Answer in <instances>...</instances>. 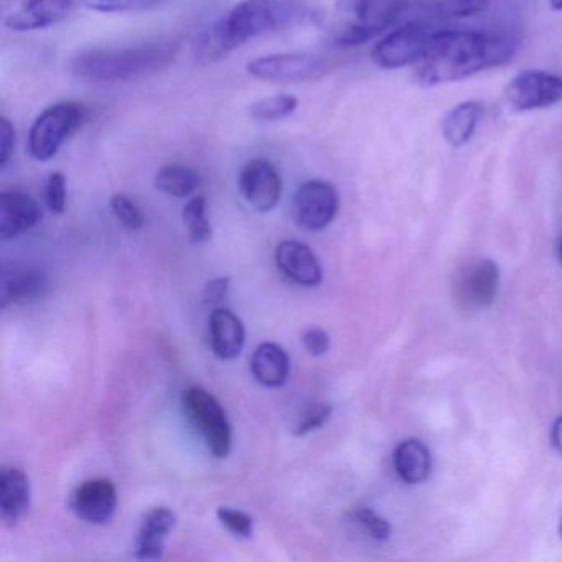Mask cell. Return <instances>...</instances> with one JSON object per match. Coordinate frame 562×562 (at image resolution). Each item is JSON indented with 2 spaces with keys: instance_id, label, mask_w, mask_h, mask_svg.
<instances>
[{
  "instance_id": "1",
  "label": "cell",
  "mask_w": 562,
  "mask_h": 562,
  "mask_svg": "<svg viewBox=\"0 0 562 562\" xmlns=\"http://www.w3.org/2000/svg\"><path fill=\"white\" fill-rule=\"evenodd\" d=\"M518 47L519 38L506 32H432L423 57L414 65V81L419 87L436 88L467 80L508 64Z\"/></svg>"
},
{
  "instance_id": "2",
  "label": "cell",
  "mask_w": 562,
  "mask_h": 562,
  "mask_svg": "<svg viewBox=\"0 0 562 562\" xmlns=\"http://www.w3.org/2000/svg\"><path fill=\"white\" fill-rule=\"evenodd\" d=\"M305 18L307 9L292 0H241L203 32L196 44V61L216 64L248 42L284 31Z\"/></svg>"
},
{
  "instance_id": "3",
  "label": "cell",
  "mask_w": 562,
  "mask_h": 562,
  "mask_svg": "<svg viewBox=\"0 0 562 562\" xmlns=\"http://www.w3.org/2000/svg\"><path fill=\"white\" fill-rule=\"evenodd\" d=\"M179 54L180 44L173 41L90 48L71 58L70 70L93 83H130L162 74L176 64Z\"/></svg>"
},
{
  "instance_id": "4",
  "label": "cell",
  "mask_w": 562,
  "mask_h": 562,
  "mask_svg": "<svg viewBox=\"0 0 562 562\" xmlns=\"http://www.w3.org/2000/svg\"><path fill=\"white\" fill-rule=\"evenodd\" d=\"M419 0H335L334 38L340 47H358L397 27Z\"/></svg>"
},
{
  "instance_id": "5",
  "label": "cell",
  "mask_w": 562,
  "mask_h": 562,
  "mask_svg": "<svg viewBox=\"0 0 562 562\" xmlns=\"http://www.w3.org/2000/svg\"><path fill=\"white\" fill-rule=\"evenodd\" d=\"M87 121V108L75 101H61L42 111L29 131V156L37 162H50L64 144L81 130Z\"/></svg>"
},
{
  "instance_id": "6",
  "label": "cell",
  "mask_w": 562,
  "mask_h": 562,
  "mask_svg": "<svg viewBox=\"0 0 562 562\" xmlns=\"http://www.w3.org/2000/svg\"><path fill=\"white\" fill-rule=\"evenodd\" d=\"M183 411L192 426L202 434L206 447L216 459L232 452V426L225 409L213 394L199 386H190L182 394Z\"/></svg>"
},
{
  "instance_id": "7",
  "label": "cell",
  "mask_w": 562,
  "mask_h": 562,
  "mask_svg": "<svg viewBox=\"0 0 562 562\" xmlns=\"http://www.w3.org/2000/svg\"><path fill=\"white\" fill-rule=\"evenodd\" d=\"M246 71L256 80L268 83L301 85L324 78L328 64L318 55L272 54L249 61Z\"/></svg>"
},
{
  "instance_id": "8",
  "label": "cell",
  "mask_w": 562,
  "mask_h": 562,
  "mask_svg": "<svg viewBox=\"0 0 562 562\" xmlns=\"http://www.w3.org/2000/svg\"><path fill=\"white\" fill-rule=\"evenodd\" d=\"M75 0H0V22L11 32H35L60 24Z\"/></svg>"
},
{
  "instance_id": "9",
  "label": "cell",
  "mask_w": 562,
  "mask_h": 562,
  "mask_svg": "<svg viewBox=\"0 0 562 562\" xmlns=\"http://www.w3.org/2000/svg\"><path fill=\"white\" fill-rule=\"evenodd\" d=\"M429 37L430 32L426 25L419 22H404L374 45L371 60L383 70L411 67L423 57Z\"/></svg>"
},
{
  "instance_id": "10",
  "label": "cell",
  "mask_w": 562,
  "mask_h": 562,
  "mask_svg": "<svg viewBox=\"0 0 562 562\" xmlns=\"http://www.w3.org/2000/svg\"><path fill=\"white\" fill-rule=\"evenodd\" d=\"M506 103L516 113L546 110L562 101V78L541 70H525L505 88Z\"/></svg>"
},
{
  "instance_id": "11",
  "label": "cell",
  "mask_w": 562,
  "mask_h": 562,
  "mask_svg": "<svg viewBox=\"0 0 562 562\" xmlns=\"http://www.w3.org/2000/svg\"><path fill=\"white\" fill-rule=\"evenodd\" d=\"M340 209V195L330 182L308 180L295 192L292 203L294 222L307 232L327 228Z\"/></svg>"
},
{
  "instance_id": "12",
  "label": "cell",
  "mask_w": 562,
  "mask_h": 562,
  "mask_svg": "<svg viewBox=\"0 0 562 562\" xmlns=\"http://www.w3.org/2000/svg\"><path fill=\"white\" fill-rule=\"evenodd\" d=\"M238 189L256 212H272L281 202L282 177L268 159H252L239 172Z\"/></svg>"
},
{
  "instance_id": "13",
  "label": "cell",
  "mask_w": 562,
  "mask_h": 562,
  "mask_svg": "<svg viewBox=\"0 0 562 562\" xmlns=\"http://www.w3.org/2000/svg\"><path fill=\"white\" fill-rule=\"evenodd\" d=\"M75 515L91 525L111 521L117 506L116 486L108 479L87 480L70 498Z\"/></svg>"
},
{
  "instance_id": "14",
  "label": "cell",
  "mask_w": 562,
  "mask_h": 562,
  "mask_svg": "<svg viewBox=\"0 0 562 562\" xmlns=\"http://www.w3.org/2000/svg\"><path fill=\"white\" fill-rule=\"evenodd\" d=\"M276 265L285 278L304 288H317L324 278L321 262L304 243L285 239L276 249Z\"/></svg>"
},
{
  "instance_id": "15",
  "label": "cell",
  "mask_w": 562,
  "mask_h": 562,
  "mask_svg": "<svg viewBox=\"0 0 562 562\" xmlns=\"http://www.w3.org/2000/svg\"><path fill=\"white\" fill-rule=\"evenodd\" d=\"M499 271L496 262L480 259L463 272L457 284L459 299L469 308H485L495 301L498 291Z\"/></svg>"
},
{
  "instance_id": "16",
  "label": "cell",
  "mask_w": 562,
  "mask_h": 562,
  "mask_svg": "<svg viewBox=\"0 0 562 562\" xmlns=\"http://www.w3.org/2000/svg\"><path fill=\"white\" fill-rule=\"evenodd\" d=\"M42 210L31 195L18 190L0 193V238L11 239L34 228Z\"/></svg>"
},
{
  "instance_id": "17",
  "label": "cell",
  "mask_w": 562,
  "mask_h": 562,
  "mask_svg": "<svg viewBox=\"0 0 562 562\" xmlns=\"http://www.w3.org/2000/svg\"><path fill=\"white\" fill-rule=\"evenodd\" d=\"M47 276L42 269L32 266H11L2 272L0 302L2 307L11 304H25L35 301L47 292Z\"/></svg>"
},
{
  "instance_id": "18",
  "label": "cell",
  "mask_w": 562,
  "mask_h": 562,
  "mask_svg": "<svg viewBox=\"0 0 562 562\" xmlns=\"http://www.w3.org/2000/svg\"><path fill=\"white\" fill-rule=\"evenodd\" d=\"M210 345L222 360H233L241 353L246 344V330L241 318L229 308L216 307L209 321Z\"/></svg>"
},
{
  "instance_id": "19",
  "label": "cell",
  "mask_w": 562,
  "mask_h": 562,
  "mask_svg": "<svg viewBox=\"0 0 562 562\" xmlns=\"http://www.w3.org/2000/svg\"><path fill=\"white\" fill-rule=\"evenodd\" d=\"M31 508V480L19 467H4L0 472V512L8 525H18Z\"/></svg>"
},
{
  "instance_id": "20",
  "label": "cell",
  "mask_w": 562,
  "mask_h": 562,
  "mask_svg": "<svg viewBox=\"0 0 562 562\" xmlns=\"http://www.w3.org/2000/svg\"><path fill=\"white\" fill-rule=\"evenodd\" d=\"M177 525V516L166 506L153 508L144 516L136 539V558L160 559L166 551V541Z\"/></svg>"
},
{
  "instance_id": "21",
  "label": "cell",
  "mask_w": 562,
  "mask_h": 562,
  "mask_svg": "<svg viewBox=\"0 0 562 562\" xmlns=\"http://www.w3.org/2000/svg\"><path fill=\"white\" fill-rule=\"evenodd\" d=\"M483 116V104L479 101H463L447 111L440 123V133L450 147L467 146L472 140Z\"/></svg>"
},
{
  "instance_id": "22",
  "label": "cell",
  "mask_w": 562,
  "mask_h": 562,
  "mask_svg": "<svg viewBox=\"0 0 562 562\" xmlns=\"http://www.w3.org/2000/svg\"><path fill=\"white\" fill-rule=\"evenodd\" d=\"M252 376L266 387L284 386L291 371V361L278 344H262L251 358Z\"/></svg>"
},
{
  "instance_id": "23",
  "label": "cell",
  "mask_w": 562,
  "mask_h": 562,
  "mask_svg": "<svg viewBox=\"0 0 562 562\" xmlns=\"http://www.w3.org/2000/svg\"><path fill=\"white\" fill-rule=\"evenodd\" d=\"M393 462L400 479L414 485L429 476L432 457L426 443L417 439H406L394 450Z\"/></svg>"
},
{
  "instance_id": "24",
  "label": "cell",
  "mask_w": 562,
  "mask_h": 562,
  "mask_svg": "<svg viewBox=\"0 0 562 562\" xmlns=\"http://www.w3.org/2000/svg\"><path fill=\"white\" fill-rule=\"evenodd\" d=\"M154 186L173 199H187L200 189L202 177L192 167L183 164H167L157 170Z\"/></svg>"
},
{
  "instance_id": "25",
  "label": "cell",
  "mask_w": 562,
  "mask_h": 562,
  "mask_svg": "<svg viewBox=\"0 0 562 562\" xmlns=\"http://www.w3.org/2000/svg\"><path fill=\"white\" fill-rule=\"evenodd\" d=\"M492 0H419V11L439 19H469L488 11Z\"/></svg>"
},
{
  "instance_id": "26",
  "label": "cell",
  "mask_w": 562,
  "mask_h": 562,
  "mask_svg": "<svg viewBox=\"0 0 562 562\" xmlns=\"http://www.w3.org/2000/svg\"><path fill=\"white\" fill-rule=\"evenodd\" d=\"M297 108V98L281 93L256 101L248 108V114L256 123H278L291 117Z\"/></svg>"
},
{
  "instance_id": "27",
  "label": "cell",
  "mask_w": 562,
  "mask_h": 562,
  "mask_svg": "<svg viewBox=\"0 0 562 562\" xmlns=\"http://www.w3.org/2000/svg\"><path fill=\"white\" fill-rule=\"evenodd\" d=\"M206 206L209 203H206L205 196L199 195L189 200L183 209V225H186L187 235L193 245H203L212 238V225L206 216Z\"/></svg>"
},
{
  "instance_id": "28",
  "label": "cell",
  "mask_w": 562,
  "mask_h": 562,
  "mask_svg": "<svg viewBox=\"0 0 562 562\" xmlns=\"http://www.w3.org/2000/svg\"><path fill=\"white\" fill-rule=\"evenodd\" d=\"M166 0H75L78 8L100 14H127V12L153 11Z\"/></svg>"
},
{
  "instance_id": "29",
  "label": "cell",
  "mask_w": 562,
  "mask_h": 562,
  "mask_svg": "<svg viewBox=\"0 0 562 562\" xmlns=\"http://www.w3.org/2000/svg\"><path fill=\"white\" fill-rule=\"evenodd\" d=\"M111 210H113V215L116 216L117 222L124 228L130 229V232H139L146 225V218H144L139 206L130 196L123 195V193L113 195V199H111Z\"/></svg>"
},
{
  "instance_id": "30",
  "label": "cell",
  "mask_w": 562,
  "mask_h": 562,
  "mask_svg": "<svg viewBox=\"0 0 562 562\" xmlns=\"http://www.w3.org/2000/svg\"><path fill=\"white\" fill-rule=\"evenodd\" d=\"M216 516H218L220 522L228 528V531H232L233 535L238 536V538H251L252 531H255V522H252L251 516L246 515L245 512L222 506L216 512Z\"/></svg>"
},
{
  "instance_id": "31",
  "label": "cell",
  "mask_w": 562,
  "mask_h": 562,
  "mask_svg": "<svg viewBox=\"0 0 562 562\" xmlns=\"http://www.w3.org/2000/svg\"><path fill=\"white\" fill-rule=\"evenodd\" d=\"M355 519H357L358 525L371 536V538L376 539V541H386L391 536V525L386 521V519L381 518L378 513H374L373 509L370 508H358L355 512Z\"/></svg>"
},
{
  "instance_id": "32",
  "label": "cell",
  "mask_w": 562,
  "mask_h": 562,
  "mask_svg": "<svg viewBox=\"0 0 562 562\" xmlns=\"http://www.w3.org/2000/svg\"><path fill=\"white\" fill-rule=\"evenodd\" d=\"M330 416L331 406H328V404L325 403L314 404V406H311L305 411L304 416L301 417L297 426H295V436H307V434L321 429V427H324L325 423L330 419Z\"/></svg>"
},
{
  "instance_id": "33",
  "label": "cell",
  "mask_w": 562,
  "mask_h": 562,
  "mask_svg": "<svg viewBox=\"0 0 562 562\" xmlns=\"http://www.w3.org/2000/svg\"><path fill=\"white\" fill-rule=\"evenodd\" d=\"M47 206L55 215H61L67 210V179L61 172L48 177Z\"/></svg>"
},
{
  "instance_id": "34",
  "label": "cell",
  "mask_w": 562,
  "mask_h": 562,
  "mask_svg": "<svg viewBox=\"0 0 562 562\" xmlns=\"http://www.w3.org/2000/svg\"><path fill=\"white\" fill-rule=\"evenodd\" d=\"M15 127L9 117H0V167L4 169L15 149Z\"/></svg>"
},
{
  "instance_id": "35",
  "label": "cell",
  "mask_w": 562,
  "mask_h": 562,
  "mask_svg": "<svg viewBox=\"0 0 562 562\" xmlns=\"http://www.w3.org/2000/svg\"><path fill=\"white\" fill-rule=\"evenodd\" d=\"M302 341H304V347L307 348L308 353L314 355V357H322L330 348V337H328L327 331L318 327L308 328L302 335Z\"/></svg>"
},
{
  "instance_id": "36",
  "label": "cell",
  "mask_w": 562,
  "mask_h": 562,
  "mask_svg": "<svg viewBox=\"0 0 562 562\" xmlns=\"http://www.w3.org/2000/svg\"><path fill=\"white\" fill-rule=\"evenodd\" d=\"M229 292V278L213 279L206 284L203 292V302L206 305H218L225 301Z\"/></svg>"
},
{
  "instance_id": "37",
  "label": "cell",
  "mask_w": 562,
  "mask_h": 562,
  "mask_svg": "<svg viewBox=\"0 0 562 562\" xmlns=\"http://www.w3.org/2000/svg\"><path fill=\"white\" fill-rule=\"evenodd\" d=\"M551 442L554 449L558 450L559 453H562V417H559L554 426H552Z\"/></svg>"
},
{
  "instance_id": "38",
  "label": "cell",
  "mask_w": 562,
  "mask_h": 562,
  "mask_svg": "<svg viewBox=\"0 0 562 562\" xmlns=\"http://www.w3.org/2000/svg\"><path fill=\"white\" fill-rule=\"evenodd\" d=\"M549 8L554 12H562V0H549Z\"/></svg>"
},
{
  "instance_id": "39",
  "label": "cell",
  "mask_w": 562,
  "mask_h": 562,
  "mask_svg": "<svg viewBox=\"0 0 562 562\" xmlns=\"http://www.w3.org/2000/svg\"><path fill=\"white\" fill-rule=\"evenodd\" d=\"M558 531H559V538L562 539V515H561V519H559V529H558Z\"/></svg>"
},
{
  "instance_id": "40",
  "label": "cell",
  "mask_w": 562,
  "mask_h": 562,
  "mask_svg": "<svg viewBox=\"0 0 562 562\" xmlns=\"http://www.w3.org/2000/svg\"><path fill=\"white\" fill-rule=\"evenodd\" d=\"M559 259H561L562 262V239L561 243H559Z\"/></svg>"
}]
</instances>
